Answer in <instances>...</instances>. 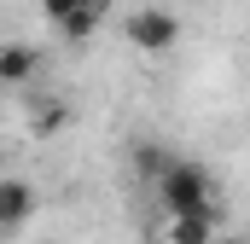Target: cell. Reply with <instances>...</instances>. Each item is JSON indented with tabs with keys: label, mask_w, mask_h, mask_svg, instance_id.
I'll return each instance as SVG.
<instances>
[{
	"label": "cell",
	"mask_w": 250,
	"mask_h": 244,
	"mask_svg": "<svg viewBox=\"0 0 250 244\" xmlns=\"http://www.w3.org/2000/svg\"><path fill=\"white\" fill-rule=\"evenodd\" d=\"M151 186H157V203H163V215L215 203V181H209V169H204V163H187V157H169V163H163V175H157Z\"/></svg>",
	"instance_id": "cell-1"
},
{
	"label": "cell",
	"mask_w": 250,
	"mask_h": 244,
	"mask_svg": "<svg viewBox=\"0 0 250 244\" xmlns=\"http://www.w3.org/2000/svg\"><path fill=\"white\" fill-rule=\"evenodd\" d=\"M123 35H128V47H140V53H169L181 41V18L169 6H140V12L123 18Z\"/></svg>",
	"instance_id": "cell-2"
},
{
	"label": "cell",
	"mask_w": 250,
	"mask_h": 244,
	"mask_svg": "<svg viewBox=\"0 0 250 244\" xmlns=\"http://www.w3.org/2000/svg\"><path fill=\"white\" fill-rule=\"evenodd\" d=\"M221 233V209L215 203H204V209H175V215H163V227L151 233L157 244H209Z\"/></svg>",
	"instance_id": "cell-3"
},
{
	"label": "cell",
	"mask_w": 250,
	"mask_h": 244,
	"mask_svg": "<svg viewBox=\"0 0 250 244\" xmlns=\"http://www.w3.org/2000/svg\"><path fill=\"white\" fill-rule=\"evenodd\" d=\"M29 215H35V186L18 181V175H0V239L23 233Z\"/></svg>",
	"instance_id": "cell-4"
},
{
	"label": "cell",
	"mask_w": 250,
	"mask_h": 244,
	"mask_svg": "<svg viewBox=\"0 0 250 244\" xmlns=\"http://www.w3.org/2000/svg\"><path fill=\"white\" fill-rule=\"evenodd\" d=\"M35 76H41V53L35 47H23V41L0 47V87H29Z\"/></svg>",
	"instance_id": "cell-5"
},
{
	"label": "cell",
	"mask_w": 250,
	"mask_h": 244,
	"mask_svg": "<svg viewBox=\"0 0 250 244\" xmlns=\"http://www.w3.org/2000/svg\"><path fill=\"white\" fill-rule=\"evenodd\" d=\"M99 18H105V0H87V6H76V12L59 23V35H64V41H93Z\"/></svg>",
	"instance_id": "cell-6"
},
{
	"label": "cell",
	"mask_w": 250,
	"mask_h": 244,
	"mask_svg": "<svg viewBox=\"0 0 250 244\" xmlns=\"http://www.w3.org/2000/svg\"><path fill=\"white\" fill-rule=\"evenodd\" d=\"M29 128H35V140L64 134V128H70V105H64V99H41V105H35V117H29Z\"/></svg>",
	"instance_id": "cell-7"
},
{
	"label": "cell",
	"mask_w": 250,
	"mask_h": 244,
	"mask_svg": "<svg viewBox=\"0 0 250 244\" xmlns=\"http://www.w3.org/2000/svg\"><path fill=\"white\" fill-rule=\"evenodd\" d=\"M163 163H169V151H151V145H140V175H146V181H157V175H163Z\"/></svg>",
	"instance_id": "cell-8"
},
{
	"label": "cell",
	"mask_w": 250,
	"mask_h": 244,
	"mask_svg": "<svg viewBox=\"0 0 250 244\" xmlns=\"http://www.w3.org/2000/svg\"><path fill=\"white\" fill-rule=\"evenodd\" d=\"M76 6H87V0H41V12H47L53 23H64V18H70Z\"/></svg>",
	"instance_id": "cell-9"
},
{
	"label": "cell",
	"mask_w": 250,
	"mask_h": 244,
	"mask_svg": "<svg viewBox=\"0 0 250 244\" xmlns=\"http://www.w3.org/2000/svg\"><path fill=\"white\" fill-rule=\"evenodd\" d=\"M209 244H245V239H233V233H227V239H221V233H215V239H209Z\"/></svg>",
	"instance_id": "cell-10"
}]
</instances>
